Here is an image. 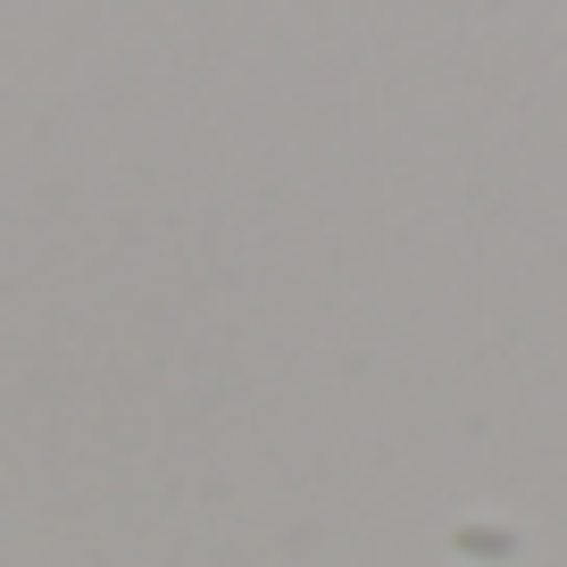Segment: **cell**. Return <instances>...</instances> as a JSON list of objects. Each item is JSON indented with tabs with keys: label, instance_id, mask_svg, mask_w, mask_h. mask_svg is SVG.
Listing matches in <instances>:
<instances>
[]
</instances>
